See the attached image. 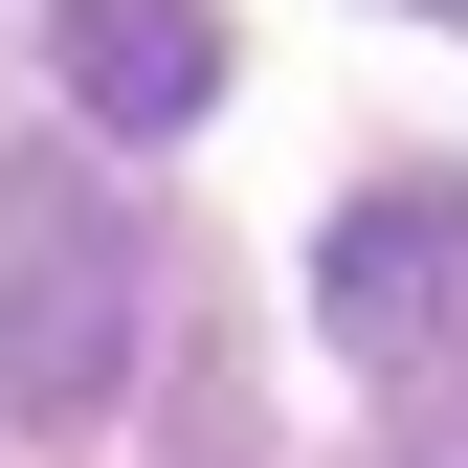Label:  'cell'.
Instances as JSON below:
<instances>
[{
	"label": "cell",
	"instance_id": "7a4b0ae2",
	"mask_svg": "<svg viewBox=\"0 0 468 468\" xmlns=\"http://www.w3.org/2000/svg\"><path fill=\"white\" fill-rule=\"evenodd\" d=\"M313 335L379 357V379H446V357H468V201H446V179L335 201V223H313Z\"/></svg>",
	"mask_w": 468,
	"mask_h": 468
},
{
	"label": "cell",
	"instance_id": "3957f363",
	"mask_svg": "<svg viewBox=\"0 0 468 468\" xmlns=\"http://www.w3.org/2000/svg\"><path fill=\"white\" fill-rule=\"evenodd\" d=\"M45 68L90 134H201L223 112V0H45Z\"/></svg>",
	"mask_w": 468,
	"mask_h": 468
},
{
	"label": "cell",
	"instance_id": "277c9868",
	"mask_svg": "<svg viewBox=\"0 0 468 468\" xmlns=\"http://www.w3.org/2000/svg\"><path fill=\"white\" fill-rule=\"evenodd\" d=\"M401 468H468V379H424V424H401Z\"/></svg>",
	"mask_w": 468,
	"mask_h": 468
},
{
	"label": "cell",
	"instance_id": "6da1fadb",
	"mask_svg": "<svg viewBox=\"0 0 468 468\" xmlns=\"http://www.w3.org/2000/svg\"><path fill=\"white\" fill-rule=\"evenodd\" d=\"M134 335H156V246H134V179L112 156H0V424H112L134 401Z\"/></svg>",
	"mask_w": 468,
	"mask_h": 468
}]
</instances>
